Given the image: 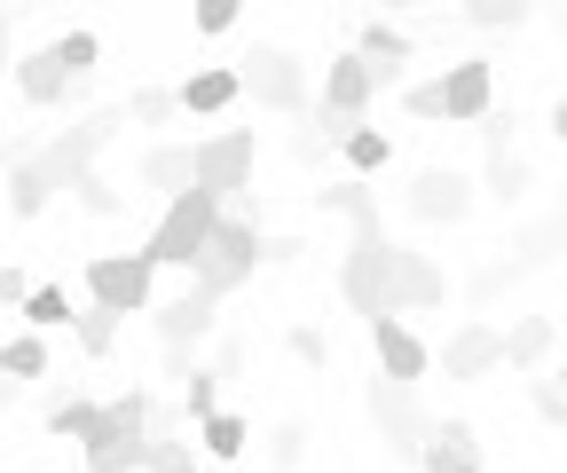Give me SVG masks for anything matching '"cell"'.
<instances>
[{
  "mask_svg": "<svg viewBox=\"0 0 567 473\" xmlns=\"http://www.w3.org/2000/svg\"><path fill=\"white\" fill-rule=\"evenodd\" d=\"M71 197H80V214H95V222H111V214L126 206V189H111L103 174H87V182H80V189H71Z\"/></svg>",
  "mask_w": 567,
  "mask_h": 473,
  "instance_id": "cell-35",
  "label": "cell"
},
{
  "mask_svg": "<svg viewBox=\"0 0 567 473\" xmlns=\"http://www.w3.org/2000/svg\"><path fill=\"white\" fill-rule=\"evenodd\" d=\"M402 111H410V119H442V126H450V103H442V80H410V88H402Z\"/></svg>",
  "mask_w": 567,
  "mask_h": 473,
  "instance_id": "cell-37",
  "label": "cell"
},
{
  "mask_svg": "<svg viewBox=\"0 0 567 473\" xmlns=\"http://www.w3.org/2000/svg\"><path fill=\"white\" fill-rule=\"evenodd\" d=\"M197 465H205L197 442H182V434H151V465H142V473H197Z\"/></svg>",
  "mask_w": 567,
  "mask_h": 473,
  "instance_id": "cell-33",
  "label": "cell"
},
{
  "mask_svg": "<svg viewBox=\"0 0 567 473\" xmlns=\"http://www.w3.org/2000/svg\"><path fill=\"white\" fill-rule=\"evenodd\" d=\"M213 308H221V300H213V292H197V285L151 308V323H158V340H166V356H189V348L205 340V331H213Z\"/></svg>",
  "mask_w": 567,
  "mask_h": 473,
  "instance_id": "cell-14",
  "label": "cell"
},
{
  "mask_svg": "<svg viewBox=\"0 0 567 473\" xmlns=\"http://www.w3.org/2000/svg\"><path fill=\"white\" fill-rule=\"evenodd\" d=\"M48 434H71V442L87 450V442L103 434V402H87V394H63L55 411H48Z\"/></svg>",
  "mask_w": 567,
  "mask_h": 473,
  "instance_id": "cell-28",
  "label": "cell"
},
{
  "mask_svg": "<svg viewBox=\"0 0 567 473\" xmlns=\"http://www.w3.org/2000/svg\"><path fill=\"white\" fill-rule=\"evenodd\" d=\"M371 331V356H379V371L386 379H402V387H417L425 371H434V348L410 331V316H379V323H363Z\"/></svg>",
  "mask_w": 567,
  "mask_h": 473,
  "instance_id": "cell-13",
  "label": "cell"
},
{
  "mask_svg": "<svg viewBox=\"0 0 567 473\" xmlns=\"http://www.w3.org/2000/svg\"><path fill=\"white\" fill-rule=\"evenodd\" d=\"M284 348H292V356H300L308 371H323V356H331V348H323V331H316V323H292V331H284Z\"/></svg>",
  "mask_w": 567,
  "mask_h": 473,
  "instance_id": "cell-38",
  "label": "cell"
},
{
  "mask_svg": "<svg viewBox=\"0 0 567 473\" xmlns=\"http://www.w3.org/2000/svg\"><path fill=\"white\" fill-rule=\"evenodd\" d=\"M24 379H48V340H40V331L0 340V387H24Z\"/></svg>",
  "mask_w": 567,
  "mask_h": 473,
  "instance_id": "cell-24",
  "label": "cell"
},
{
  "mask_svg": "<svg viewBox=\"0 0 567 473\" xmlns=\"http://www.w3.org/2000/svg\"><path fill=\"white\" fill-rule=\"evenodd\" d=\"M221 197L213 189H189V197H174V206L151 222V237H142V253H151V268H197V253L213 245V229H221Z\"/></svg>",
  "mask_w": 567,
  "mask_h": 473,
  "instance_id": "cell-4",
  "label": "cell"
},
{
  "mask_svg": "<svg viewBox=\"0 0 567 473\" xmlns=\"http://www.w3.org/2000/svg\"><path fill=\"white\" fill-rule=\"evenodd\" d=\"M87 300L111 316H151L158 308V268L151 253H95L87 260Z\"/></svg>",
  "mask_w": 567,
  "mask_h": 473,
  "instance_id": "cell-7",
  "label": "cell"
},
{
  "mask_svg": "<svg viewBox=\"0 0 567 473\" xmlns=\"http://www.w3.org/2000/svg\"><path fill=\"white\" fill-rule=\"evenodd\" d=\"M252 126H229V134H205V143H197V189H213V197H221V206H229V197L252 182Z\"/></svg>",
  "mask_w": 567,
  "mask_h": 473,
  "instance_id": "cell-11",
  "label": "cell"
},
{
  "mask_svg": "<svg viewBox=\"0 0 567 473\" xmlns=\"http://www.w3.org/2000/svg\"><path fill=\"white\" fill-rule=\"evenodd\" d=\"M0 80H17V72H9V32H0Z\"/></svg>",
  "mask_w": 567,
  "mask_h": 473,
  "instance_id": "cell-43",
  "label": "cell"
},
{
  "mask_svg": "<svg viewBox=\"0 0 567 473\" xmlns=\"http://www.w3.org/2000/svg\"><path fill=\"white\" fill-rule=\"evenodd\" d=\"M442 300H450V277H442V268L410 245V260H402V316H417V308H442Z\"/></svg>",
  "mask_w": 567,
  "mask_h": 473,
  "instance_id": "cell-23",
  "label": "cell"
},
{
  "mask_svg": "<svg viewBox=\"0 0 567 473\" xmlns=\"http://www.w3.org/2000/svg\"><path fill=\"white\" fill-rule=\"evenodd\" d=\"M481 189L496 197V206H520V189H528V158H488V174H481Z\"/></svg>",
  "mask_w": 567,
  "mask_h": 473,
  "instance_id": "cell-32",
  "label": "cell"
},
{
  "mask_svg": "<svg viewBox=\"0 0 567 473\" xmlns=\"http://www.w3.org/2000/svg\"><path fill=\"white\" fill-rule=\"evenodd\" d=\"M339 158H347V174H354V182H371V174H386V166H394V143H386L379 126H354L347 143H339Z\"/></svg>",
  "mask_w": 567,
  "mask_h": 473,
  "instance_id": "cell-26",
  "label": "cell"
},
{
  "mask_svg": "<svg viewBox=\"0 0 567 473\" xmlns=\"http://www.w3.org/2000/svg\"><path fill=\"white\" fill-rule=\"evenodd\" d=\"M237 80L260 111H308V63L292 48H276V40H252L237 55Z\"/></svg>",
  "mask_w": 567,
  "mask_h": 473,
  "instance_id": "cell-6",
  "label": "cell"
},
{
  "mask_svg": "<svg viewBox=\"0 0 567 473\" xmlns=\"http://www.w3.org/2000/svg\"><path fill=\"white\" fill-rule=\"evenodd\" d=\"M71 323H80L71 292H63V285H32V300H24V331H40V340H48V331H71Z\"/></svg>",
  "mask_w": 567,
  "mask_h": 473,
  "instance_id": "cell-27",
  "label": "cell"
},
{
  "mask_svg": "<svg viewBox=\"0 0 567 473\" xmlns=\"http://www.w3.org/2000/svg\"><path fill=\"white\" fill-rule=\"evenodd\" d=\"M417 465H425V473H481V442H473V426H465V419H434V442H425Z\"/></svg>",
  "mask_w": 567,
  "mask_h": 473,
  "instance_id": "cell-18",
  "label": "cell"
},
{
  "mask_svg": "<svg viewBox=\"0 0 567 473\" xmlns=\"http://www.w3.org/2000/svg\"><path fill=\"white\" fill-rule=\"evenodd\" d=\"M174 95H182V111H189V119H221V111H237L245 80H237V63H205V72H189Z\"/></svg>",
  "mask_w": 567,
  "mask_h": 473,
  "instance_id": "cell-16",
  "label": "cell"
},
{
  "mask_svg": "<svg viewBox=\"0 0 567 473\" xmlns=\"http://www.w3.org/2000/svg\"><path fill=\"white\" fill-rule=\"evenodd\" d=\"M197 32H205V40H221V32H237V9H221V0H213V9H197Z\"/></svg>",
  "mask_w": 567,
  "mask_h": 473,
  "instance_id": "cell-41",
  "label": "cell"
},
{
  "mask_svg": "<svg viewBox=\"0 0 567 473\" xmlns=\"http://www.w3.org/2000/svg\"><path fill=\"white\" fill-rule=\"evenodd\" d=\"M24 300H32V277H24L17 260H0V308H17V316H24Z\"/></svg>",
  "mask_w": 567,
  "mask_h": 473,
  "instance_id": "cell-40",
  "label": "cell"
},
{
  "mask_svg": "<svg viewBox=\"0 0 567 473\" xmlns=\"http://www.w3.org/2000/svg\"><path fill=\"white\" fill-rule=\"evenodd\" d=\"M0 32H9V24H0Z\"/></svg>",
  "mask_w": 567,
  "mask_h": 473,
  "instance_id": "cell-45",
  "label": "cell"
},
{
  "mask_svg": "<svg viewBox=\"0 0 567 473\" xmlns=\"http://www.w3.org/2000/svg\"><path fill=\"white\" fill-rule=\"evenodd\" d=\"M213 411H221V371H205V363H197V371L182 379V419H189V426H205Z\"/></svg>",
  "mask_w": 567,
  "mask_h": 473,
  "instance_id": "cell-30",
  "label": "cell"
},
{
  "mask_svg": "<svg viewBox=\"0 0 567 473\" xmlns=\"http://www.w3.org/2000/svg\"><path fill=\"white\" fill-rule=\"evenodd\" d=\"M268 260V237H260V222L252 214H221V229H213V245L197 253V268H189V285L197 292H213V300H229L237 285H252V268Z\"/></svg>",
  "mask_w": 567,
  "mask_h": 473,
  "instance_id": "cell-3",
  "label": "cell"
},
{
  "mask_svg": "<svg viewBox=\"0 0 567 473\" xmlns=\"http://www.w3.org/2000/svg\"><path fill=\"white\" fill-rule=\"evenodd\" d=\"M189 434H197V450H205V457L237 465V457H245V442H252V419H245V411H213V419H205V426H189Z\"/></svg>",
  "mask_w": 567,
  "mask_h": 473,
  "instance_id": "cell-22",
  "label": "cell"
},
{
  "mask_svg": "<svg viewBox=\"0 0 567 473\" xmlns=\"http://www.w3.org/2000/svg\"><path fill=\"white\" fill-rule=\"evenodd\" d=\"M134 174H142V182H151L166 206H174V197H189V189H197V143H151Z\"/></svg>",
  "mask_w": 567,
  "mask_h": 473,
  "instance_id": "cell-15",
  "label": "cell"
},
{
  "mask_svg": "<svg viewBox=\"0 0 567 473\" xmlns=\"http://www.w3.org/2000/svg\"><path fill=\"white\" fill-rule=\"evenodd\" d=\"M354 55L379 63V72H402V63H417V40H410L402 24H386V17H363V32H354Z\"/></svg>",
  "mask_w": 567,
  "mask_h": 473,
  "instance_id": "cell-19",
  "label": "cell"
},
{
  "mask_svg": "<svg viewBox=\"0 0 567 473\" xmlns=\"http://www.w3.org/2000/svg\"><path fill=\"white\" fill-rule=\"evenodd\" d=\"M442 379H488V371H505V323H488V316H465L450 340L434 348Z\"/></svg>",
  "mask_w": 567,
  "mask_h": 473,
  "instance_id": "cell-10",
  "label": "cell"
},
{
  "mask_svg": "<svg viewBox=\"0 0 567 473\" xmlns=\"http://www.w3.org/2000/svg\"><path fill=\"white\" fill-rule=\"evenodd\" d=\"M95 55H103V40H95V32H55L48 48H32V55L17 63V95H24L32 111H55V103H71V95L87 88Z\"/></svg>",
  "mask_w": 567,
  "mask_h": 473,
  "instance_id": "cell-2",
  "label": "cell"
},
{
  "mask_svg": "<svg viewBox=\"0 0 567 473\" xmlns=\"http://www.w3.org/2000/svg\"><path fill=\"white\" fill-rule=\"evenodd\" d=\"M481 143H488V158H505V151H513V103H496V111L481 119Z\"/></svg>",
  "mask_w": 567,
  "mask_h": 473,
  "instance_id": "cell-39",
  "label": "cell"
},
{
  "mask_svg": "<svg viewBox=\"0 0 567 473\" xmlns=\"http://www.w3.org/2000/svg\"><path fill=\"white\" fill-rule=\"evenodd\" d=\"M300 450H308V426H300V419H284V426L268 434V465H276V473H292Z\"/></svg>",
  "mask_w": 567,
  "mask_h": 473,
  "instance_id": "cell-36",
  "label": "cell"
},
{
  "mask_svg": "<svg viewBox=\"0 0 567 473\" xmlns=\"http://www.w3.org/2000/svg\"><path fill=\"white\" fill-rule=\"evenodd\" d=\"M371 426H379V442L394 450V457H425V442H434V419H425V402H417V387H402V379H371Z\"/></svg>",
  "mask_w": 567,
  "mask_h": 473,
  "instance_id": "cell-8",
  "label": "cell"
},
{
  "mask_svg": "<svg viewBox=\"0 0 567 473\" xmlns=\"http://www.w3.org/2000/svg\"><path fill=\"white\" fill-rule=\"evenodd\" d=\"M551 143H567V95L551 103Z\"/></svg>",
  "mask_w": 567,
  "mask_h": 473,
  "instance_id": "cell-42",
  "label": "cell"
},
{
  "mask_svg": "<svg viewBox=\"0 0 567 473\" xmlns=\"http://www.w3.org/2000/svg\"><path fill=\"white\" fill-rule=\"evenodd\" d=\"M473 197H481V182L473 174H457V166H425L417 182H410V222H425V229H457L465 214H473Z\"/></svg>",
  "mask_w": 567,
  "mask_h": 473,
  "instance_id": "cell-9",
  "label": "cell"
},
{
  "mask_svg": "<svg viewBox=\"0 0 567 473\" xmlns=\"http://www.w3.org/2000/svg\"><path fill=\"white\" fill-rule=\"evenodd\" d=\"M118 126H126V111H80L63 134H48V143L32 151V166H40L55 189H80L87 174H103L95 158L111 151V134H118Z\"/></svg>",
  "mask_w": 567,
  "mask_h": 473,
  "instance_id": "cell-5",
  "label": "cell"
},
{
  "mask_svg": "<svg viewBox=\"0 0 567 473\" xmlns=\"http://www.w3.org/2000/svg\"><path fill=\"white\" fill-rule=\"evenodd\" d=\"M442 103H450V126H481L496 111V63L488 55H457L442 72Z\"/></svg>",
  "mask_w": 567,
  "mask_h": 473,
  "instance_id": "cell-12",
  "label": "cell"
},
{
  "mask_svg": "<svg viewBox=\"0 0 567 473\" xmlns=\"http://www.w3.org/2000/svg\"><path fill=\"white\" fill-rule=\"evenodd\" d=\"M465 24H473V32H520V24H528V0H473Z\"/></svg>",
  "mask_w": 567,
  "mask_h": 473,
  "instance_id": "cell-34",
  "label": "cell"
},
{
  "mask_svg": "<svg viewBox=\"0 0 567 473\" xmlns=\"http://www.w3.org/2000/svg\"><path fill=\"white\" fill-rule=\"evenodd\" d=\"M126 119H134V126H174V119H182V95H174V88H134V95H126Z\"/></svg>",
  "mask_w": 567,
  "mask_h": 473,
  "instance_id": "cell-31",
  "label": "cell"
},
{
  "mask_svg": "<svg viewBox=\"0 0 567 473\" xmlns=\"http://www.w3.org/2000/svg\"><path fill=\"white\" fill-rule=\"evenodd\" d=\"M402 260H410V245H394V237L379 229V214H371V222H354L347 260H339V292H347V308L363 316V323L402 316Z\"/></svg>",
  "mask_w": 567,
  "mask_h": 473,
  "instance_id": "cell-1",
  "label": "cell"
},
{
  "mask_svg": "<svg viewBox=\"0 0 567 473\" xmlns=\"http://www.w3.org/2000/svg\"><path fill=\"white\" fill-rule=\"evenodd\" d=\"M316 214H339V222L354 229V222H371V214H379V197H371V182H354V174H347V182H323V189H316Z\"/></svg>",
  "mask_w": 567,
  "mask_h": 473,
  "instance_id": "cell-25",
  "label": "cell"
},
{
  "mask_svg": "<svg viewBox=\"0 0 567 473\" xmlns=\"http://www.w3.org/2000/svg\"><path fill=\"white\" fill-rule=\"evenodd\" d=\"M559 442H567V419H559Z\"/></svg>",
  "mask_w": 567,
  "mask_h": 473,
  "instance_id": "cell-44",
  "label": "cell"
},
{
  "mask_svg": "<svg viewBox=\"0 0 567 473\" xmlns=\"http://www.w3.org/2000/svg\"><path fill=\"white\" fill-rule=\"evenodd\" d=\"M142 465H151V434H118L103 419V434L87 442V473H142Z\"/></svg>",
  "mask_w": 567,
  "mask_h": 473,
  "instance_id": "cell-20",
  "label": "cell"
},
{
  "mask_svg": "<svg viewBox=\"0 0 567 473\" xmlns=\"http://www.w3.org/2000/svg\"><path fill=\"white\" fill-rule=\"evenodd\" d=\"M551 340H559L551 316H520V323H505V363L513 371H544L551 363Z\"/></svg>",
  "mask_w": 567,
  "mask_h": 473,
  "instance_id": "cell-21",
  "label": "cell"
},
{
  "mask_svg": "<svg viewBox=\"0 0 567 473\" xmlns=\"http://www.w3.org/2000/svg\"><path fill=\"white\" fill-rule=\"evenodd\" d=\"M118 331H126V316H111V308H80V323H71V340H80V356H111L118 348Z\"/></svg>",
  "mask_w": 567,
  "mask_h": 473,
  "instance_id": "cell-29",
  "label": "cell"
},
{
  "mask_svg": "<svg viewBox=\"0 0 567 473\" xmlns=\"http://www.w3.org/2000/svg\"><path fill=\"white\" fill-rule=\"evenodd\" d=\"M0 206H9L17 222H40V214L55 206V182H48V174L32 166V151H24V158H17L9 174H0Z\"/></svg>",
  "mask_w": 567,
  "mask_h": 473,
  "instance_id": "cell-17",
  "label": "cell"
}]
</instances>
